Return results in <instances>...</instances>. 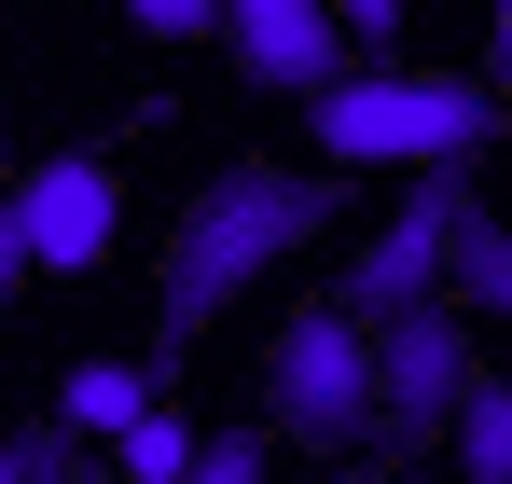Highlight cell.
Wrapping results in <instances>:
<instances>
[{
    "mask_svg": "<svg viewBox=\"0 0 512 484\" xmlns=\"http://www.w3.org/2000/svg\"><path fill=\"white\" fill-rule=\"evenodd\" d=\"M360 415H374V346H360L346 305H305V319L263 346V415H250V429L333 457V443H360Z\"/></svg>",
    "mask_w": 512,
    "mask_h": 484,
    "instance_id": "obj_3",
    "label": "cell"
},
{
    "mask_svg": "<svg viewBox=\"0 0 512 484\" xmlns=\"http://www.w3.org/2000/svg\"><path fill=\"white\" fill-rule=\"evenodd\" d=\"M125 14H139L153 42H208V28H222V0H125Z\"/></svg>",
    "mask_w": 512,
    "mask_h": 484,
    "instance_id": "obj_13",
    "label": "cell"
},
{
    "mask_svg": "<svg viewBox=\"0 0 512 484\" xmlns=\"http://www.w3.org/2000/svg\"><path fill=\"white\" fill-rule=\"evenodd\" d=\"M443 429H457V484H512V402H499V374H485V360L457 374Z\"/></svg>",
    "mask_w": 512,
    "mask_h": 484,
    "instance_id": "obj_8",
    "label": "cell"
},
{
    "mask_svg": "<svg viewBox=\"0 0 512 484\" xmlns=\"http://www.w3.org/2000/svg\"><path fill=\"white\" fill-rule=\"evenodd\" d=\"M360 346H374L360 443H429L443 402H457V374H471V319H457V305H388V319H360Z\"/></svg>",
    "mask_w": 512,
    "mask_h": 484,
    "instance_id": "obj_4",
    "label": "cell"
},
{
    "mask_svg": "<svg viewBox=\"0 0 512 484\" xmlns=\"http://www.w3.org/2000/svg\"><path fill=\"white\" fill-rule=\"evenodd\" d=\"M153 402V374H139V360H70V388H56V443H111V429H125V415Z\"/></svg>",
    "mask_w": 512,
    "mask_h": 484,
    "instance_id": "obj_9",
    "label": "cell"
},
{
    "mask_svg": "<svg viewBox=\"0 0 512 484\" xmlns=\"http://www.w3.org/2000/svg\"><path fill=\"white\" fill-rule=\"evenodd\" d=\"M14 484H70V471H56V429H28V443H14Z\"/></svg>",
    "mask_w": 512,
    "mask_h": 484,
    "instance_id": "obj_16",
    "label": "cell"
},
{
    "mask_svg": "<svg viewBox=\"0 0 512 484\" xmlns=\"http://www.w3.org/2000/svg\"><path fill=\"white\" fill-rule=\"evenodd\" d=\"M443 291H457V305H499V291H512V236H499V208H485V194L443 222Z\"/></svg>",
    "mask_w": 512,
    "mask_h": 484,
    "instance_id": "obj_10",
    "label": "cell"
},
{
    "mask_svg": "<svg viewBox=\"0 0 512 484\" xmlns=\"http://www.w3.org/2000/svg\"><path fill=\"white\" fill-rule=\"evenodd\" d=\"M0 484H14V443H0Z\"/></svg>",
    "mask_w": 512,
    "mask_h": 484,
    "instance_id": "obj_17",
    "label": "cell"
},
{
    "mask_svg": "<svg viewBox=\"0 0 512 484\" xmlns=\"http://www.w3.org/2000/svg\"><path fill=\"white\" fill-rule=\"evenodd\" d=\"M319 153L333 166H471L485 139H499V97L485 83H457V70H333L319 97Z\"/></svg>",
    "mask_w": 512,
    "mask_h": 484,
    "instance_id": "obj_2",
    "label": "cell"
},
{
    "mask_svg": "<svg viewBox=\"0 0 512 484\" xmlns=\"http://www.w3.org/2000/svg\"><path fill=\"white\" fill-rule=\"evenodd\" d=\"M111 443H125V484H180L194 471V415H167V402H139Z\"/></svg>",
    "mask_w": 512,
    "mask_h": 484,
    "instance_id": "obj_11",
    "label": "cell"
},
{
    "mask_svg": "<svg viewBox=\"0 0 512 484\" xmlns=\"http://www.w3.org/2000/svg\"><path fill=\"white\" fill-rule=\"evenodd\" d=\"M222 42H236V70H250L263 97H319V83L346 70L333 0H222Z\"/></svg>",
    "mask_w": 512,
    "mask_h": 484,
    "instance_id": "obj_7",
    "label": "cell"
},
{
    "mask_svg": "<svg viewBox=\"0 0 512 484\" xmlns=\"http://www.w3.org/2000/svg\"><path fill=\"white\" fill-rule=\"evenodd\" d=\"M0 208H14V236H28L42 277H97L111 236H125V166L111 153H56V166H28Z\"/></svg>",
    "mask_w": 512,
    "mask_h": 484,
    "instance_id": "obj_5",
    "label": "cell"
},
{
    "mask_svg": "<svg viewBox=\"0 0 512 484\" xmlns=\"http://www.w3.org/2000/svg\"><path fill=\"white\" fill-rule=\"evenodd\" d=\"M42 263H28V236H14V208H0V319H14V291H28Z\"/></svg>",
    "mask_w": 512,
    "mask_h": 484,
    "instance_id": "obj_14",
    "label": "cell"
},
{
    "mask_svg": "<svg viewBox=\"0 0 512 484\" xmlns=\"http://www.w3.org/2000/svg\"><path fill=\"white\" fill-rule=\"evenodd\" d=\"M305 236H333V180H291V166H222L167 236V277H153V346H194L250 277H277Z\"/></svg>",
    "mask_w": 512,
    "mask_h": 484,
    "instance_id": "obj_1",
    "label": "cell"
},
{
    "mask_svg": "<svg viewBox=\"0 0 512 484\" xmlns=\"http://www.w3.org/2000/svg\"><path fill=\"white\" fill-rule=\"evenodd\" d=\"M180 484H277V443H263V429H222V443H194Z\"/></svg>",
    "mask_w": 512,
    "mask_h": 484,
    "instance_id": "obj_12",
    "label": "cell"
},
{
    "mask_svg": "<svg viewBox=\"0 0 512 484\" xmlns=\"http://www.w3.org/2000/svg\"><path fill=\"white\" fill-rule=\"evenodd\" d=\"M333 28H346V42H388V28H402V0H333Z\"/></svg>",
    "mask_w": 512,
    "mask_h": 484,
    "instance_id": "obj_15",
    "label": "cell"
},
{
    "mask_svg": "<svg viewBox=\"0 0 512 484\" xmlns=\"http://www.w3.org/2000/svg\"><path fill=\"white\" fill-rule=\"evenodd\" d=\"M471 208V166H416V194L374 222V249H346V319H388L443 291V222Z\"/></svg>",
    "mask_w": 512,
    "mask_h": 484,
    "instance_id": "obj_6",
    "label": "cell"
}]
</instances>
